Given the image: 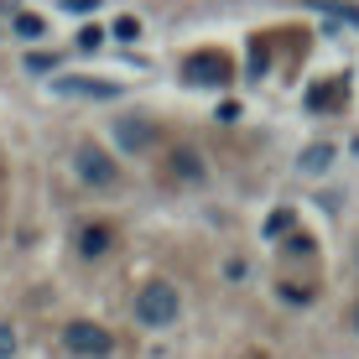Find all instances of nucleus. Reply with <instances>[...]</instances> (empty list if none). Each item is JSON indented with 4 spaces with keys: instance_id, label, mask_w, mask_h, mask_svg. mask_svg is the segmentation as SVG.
Masks as SVG:
<instances>
[{
    "instance_id": "nucleus-1",
    "label": "nucleus",
    "mask_w": 359,
    "mask_h": 359,
    "mask_svg": "<svg viewBox=\"0 0 359 359\" xmlns=\"http://www.w3.org/2000/svg\"><path fill=\"white\" fill-rule=\"evenodd\" d=\"M177 307H182V297L172 281H146L141 297H135V318H141L146 328H167L172 318H177Z\"/></svg>"
},
{
    "instance_id": "nucleus-2",
    "label": "nucleus",
    "mask_w": 359,
    "mask_h": 359,
    "mask_svg": "<svg viewBox=\"0 0 359 359\" xmlns=\"http://www.w3.org/2000/svg\"><path fill=\"white\" fill-rule=\"evenodd\" d=\"M229 79H234V63L214 47H203L182 63V83H193V89H229Z\"/></svg>"
},
{
    "instance_id": "nucleus-3",
    "label": "nucleus",
    "mask_w": 359,
    "mask_h": 359,
    "mask_svg": "<svg viewBox=\"0 0 359 359\" xmlns=\"http://www.w3.org/2000/svg\"><path fill=\"white\" fill-rule=\"evenodd\" d=\"M73 172H79V182H89V188H115V177H120L115 156H109L104 146H94V141H83L79 151H73Z\"/></svg>"
},
{
    "instance_id": "nucleus-4",
    "label": "nucleus",
    "mask_w": 359,
    "mask_h": 359,
    "mask_svg": "<svg viewBox=\"0 0 359 359\" xmlns=\"http://www.w3.org/2000/svg\"><path fill=\"white\" fill-rule=\"evenodd\" d=\"M63 344H68V354H83V359H109V354H115V339H109V328L83 323V318L63 328Z\"/></svg>"
},
{
    "instance_id": "nucleus-5",
    "label": "nucleus",
    "mask_w": 359,
    "mask_h": 359,
    "mask_svg": "<svg viewBox=\"0 0 359 359\" xmlns=\"http://www.w3.org/2000/svg\"><path fill=\"white\" fill-rule=\"evenodd\" d=\"M109 250H115V229L109 224H83L79 229V255L83 261H104Z\"/></svg>"
},
{
    "instance_id": "nucleus-6",
    "label": "nucleus",
    "mask_w": 359,
    "mask_h": 359,
    "mask_svg": "<svg viewBox=\"0 0 359 359\" xmlns=\"http://www.w3.org/2000/svg\"><path fill=\"white\" fill-rule=\"evenodd\" d=\"M57 89L63 94H83V99H115L120 83H109V79H57Z\"/></svg>"
},
{
    "instance_id": "nucleus-7",
    "label": "nucleus",
    "mask_w": 359,
    "mask_h": 359,
    "mask_svg": "<svg viewBox=\"0 0 359 359\" xmlns=\"http://www.w3.org/2000/svg\"><path fill=\"white\" fill-rule=\"evenodd\" d=\"M115 141L126 146V151H146V146H151V126H146L141 115H130V120L115 126Z\"/></svg>"
},
{
    "instance_id": "nucleus-8",
    "label": "nucleus",
    "mask_w": 359,
    "mask_h": 359,
    "mask_svg": "<svg viewBox=\"0 0 359 359\" xmlns=\"http://www.w3.org/2000/svg\"><path fill=\"white\" fill-rule=\"evenodd\" d=\"M172 172H177L182 182H203V156L193 151V146H177V151H172V162H167Z\"/></svg>"
},
{
    "instance_id": "nucleus-9",
    "label": "nucleus",
    "mask_w": 359,
    "mask_h": 359,
    "mask_svg": "<svg viewBox=\"0 0 359 359\" xmlns=\"http://www.w3.org/2000/svg\"><path fill=\"white\" fill-rule=\"evenodd\" d=\"M344 104V79H333V83H318L313 94H307V109H339Z\"/></svg>"
},
{
    "instance_id": "nucleus-10",
    "label": "nucleus",
    "mask_w": 359,
    "mask_h": 359,
    "mask_svg": "<svg viewBox=\"0 0 359 359\" xmlns=\"http://www.w3.org/2000/svg\"><path fill=\"white\" fill-rule=\"evenodd\" d=\"M292 224H297L292 208H276V214L266 219V240H281V234H292Z\"/></svg>"
},
{
    "instance_id": "nucleus-11",
    "label": "nucleus",
    "mask_w": 359,
    "mask_h": 359,
    "mask_svg": "<svg viewBox=\"0 0 359 359\" xmlns=\"http://www.w3.org/2000/svg\"><path fill=\"white\" fill-rule=\"evenodd\" d=\"M333 162V146L323 141V146H307V151H302V172H323Z\"/></svg>"
},
{
    "instance_id": "nucleus-12",
    "label": "nucleus",
    "mask_w": 359,
    "mask_h": 359,
    "mask_svg": "<svg viewBox=\"0 0 359 359\" xmlns=\"http://www.w3.org/2000/svg\"><path fill=\"white\" fill-rule=\"evenodd\" d=\"M281 255H292V261H307V255H313V240H307V234H292V240L281 245Z\"/></svg>"
},
{
    "instance_id": "nucleus-13",
    "label": "nucleus",
    "mask_w": 359,
    "mask_h": 359,
    "mask_svg": "<svg viewBox=\"0 0 359 359\" xmlns=\"http://www.w3.org/2000/svg\"><path fill=\"white\" fill-rule=\"evenodd\" d=\"M16 32H21V36H42V16H27V11H21V16H16Z\"/></svg>"
},
{
    "instance_id": "nucleus-14",
    "label": "nucleus",
    "mask_w": 359,
    "mask_h": 359,
    "mask_svg": "<svg viewBox=\"0 0 359 359\" xmlns=\"http://www.w3.org/2000/svg\"><path fill=\"white\" fill-rule=\"evenodd\" d=\"M79 53H99V27H83L79 32Z\"/></svg>"
},
{
    "instance_id": "nucleus-15",
    "label": "nucleus",
    "mask_w": 359,
    "mask_h": 359,
    "mask_svg": "<svg viewBox=\"0 0 359 359\" xmlns=\"http://www.w3.org/2000/svg\"><path fill=\"white\" fill-rule=\"evenodd\" d=\"M11 354H16V328L0 323V359H11Z\"/></svg>"
},
{
    "instance_id": "nucleus-16",
    "label": "nucleus",
    "mask_w": 359,
    "mask_h": 359,
    "mask_svg": "<svg viewBox=\"0 0 359 359\" xmlns=\"http://www.w3.org/2000/svg\"><path fill=\"white\" fill-rule=\"evenodd\" d=\"M281 297H287V302H292V307H302V302H313V292H307V287H281Z\"/></svg>"
},
{
    "instance_id": "nucleus-17",
    "label": "nucleus",
    "mask_w": 359,
    "mask_h": 359,
    "mask_svg": "<svg viewBox=\"0 0 359 359\" xmlns=\"http://www.w3.org/2000/svg\"><path fill=\"white\" fill-rule=\"evenodd\" d=\"M94 6H99V0H63V11H73V16H89Z\"/></svg>"
},
{
    "instance_id": "nucleus-18",
    "label": "nucleus",
    "mask_w": 359,
    "mask_h": 359,
    "mask_svg": "<svg viewBox=\"0 0 359 359\" xmlns=\"http://www.w3.org/2000/svg\"><path fill=\"white\" fill-rule=\"evenodd\" d=\"M135 32H141V27H135V21H130V16H120V21H115V36H126V42H130V36H135Z\"/></svg>"
},
{
    "instance_id": "nucleus-19",
    "label": "nucleus",
    "mask_w": 359,
    "mask_h": 359,
    "mask_svg": "<svg viewBox=\"0 0 359 359\" xmlns=\"http://www.w3.org/2000/svg\"><path fill=\"white\" fill-rule=\"evenodd\" d=\"M354 328H359V307H354Z\"/></svg>"
}]
</instances>
